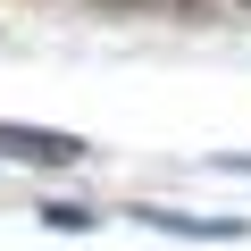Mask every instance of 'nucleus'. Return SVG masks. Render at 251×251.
<instances>
[{"mask_svg": "<svg viewBox=\"0 0 251 251\" xmlns=\"http://www.w3.org/2000/svg\"><path fill=\"white\" fill-rule=\"evenodd\" d=\"M0 151L42 159V168H75V159H84V143H75V134H42V126H0Z\"/></svg>", "mask_w": 251, "mask_h": 251, "instance_id": "nucleus-1", "label": "nucleus"}, {"mask_svg": "<svg viewBox=\"0 0 251 251\" xmlns=\"http://www.w3.org/2000/svg\"><path fill=\"white\" fill-rule=\"evenodd\" d=\"M143 226H159V234H201V243H226V234H243V218H184V209H134Z\"/></svg>", "mask_w": 251, "mask_h": 251, "instance_id": "nucleus-2", "label": "nucleus"}, {"mask_svg": "<svg viewBox=\"0 0 251 251\" xmlns=\"http://www.w3.org/2000/svg\"><path fill=\"white\" fill-rule=\"evenodd\" d=\"M42 226H59V234H84V226H92V209H75V201H59V209H42Z\"/></svg>", "mask_w": 251, "mask_h": 251, "instance_id": "nucleus-3", "label": "nucleus"}]
</instances>
